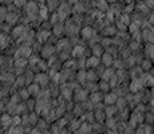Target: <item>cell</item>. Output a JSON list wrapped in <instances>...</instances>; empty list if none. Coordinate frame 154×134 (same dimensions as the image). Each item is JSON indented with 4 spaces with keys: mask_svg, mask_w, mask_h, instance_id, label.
Wrapping results in <instances>:
<instances>
[{
    "mask_svg": "<svg viewBox=\"0 0 154 134\" xmlns=\"http://www.w3.org/2000/svg\"><path fill=\"white\" fill-rule=\"evenodd\" d=\"M0 121H2V126L3 127L10 126L11 125V115L10 114H3L2 118H0Z\"/></svg>",
    "mask_w": 154,
    "mask_h": 134,
    "instance_id": "cell-12",
    "label": "cell"
},
{
    "mask_svg": "<svg viewBox=\"0 0 154 134\" xmlns=\"http://www.w3.org/2000/svg\"><path fill=\"white\" fill-rule=\"evenodd\" d=\"M99 62L103 64V66H106V67H109V66H111L112 64V62H114V56L111 55V54H109V52H103L102 55L99 56Z\"/></svg>",
    "mask_w": 154,
    "mask_h": 134,
    "instance_id": "cell-5",
    "label": "cell"
},
{
    "mask_svg": "<svg viewBox=\"0 0 154 134\" xmlns=\"http://www.w3.org/2000/svg\"><path fill=\"white\" fill-rule=\"evenodd\" d=\"M12 3H14L15 5H16V7L23 8V7H24V5H26V3H27V2H26V0H14Z\"/></svg>",
    "mask_w": 154,
    "mask_h": 134,
    "instance_id": "cell-14",
    "label": "cell"
},
{
    "mask_svg": "<svg viewBox=\"0 0 154 134\" xmlns=\"http://www.w3.org/2000/svg\"><path fill=\"white\" fill-rule=\"evenodd\" d=\"M103 52H105V48H103V47L100 46L99 43H97V44H94V46H91V54H93V55L100 56Z\"/></svg>",
    "mask_w": 154,
    "mask_h": 134,
    "instance_id": "cell-11",
    "label": "cell"
},
{
    "mask_svg": "<svg viewBox=\"0 0 154 134\" xmlns=\"http://www.w3.org/2000/svg\"><path fill=\"white\" fill-rule=\"evenodd\" d=\"M98 63H99V56L91 55L90 58L86 59V67H88V68H94Z\"/></svg>",
    "mask_w": 154,
    "mask_h": 134,
    "instance_id": "cell-9",
    "label": "cell"
},
{
    "mask_svg": "<svg viewBox=\"0 0 154 134\" xmlns=\"http://www.w3.org/2000/svg\"><path fill=\"white\" fill-rule=\"evenodd\" d=\"M38 121H39V120H38V115L35 114V111L34 113H29V114H28V123L34 126V125H36Z\"/></svg>",
    "mask_w": 154,
    "mask_h": 134,
    "instance_id": "cell-13",
    "label": "cell"
},
{
    "mask_svg": "<svg viewBox=\"0 0 154 134\" xmlns=\"http://www.w3.org/2000/svg\"><path fill=\"white\" fill-rule=\"evenodd\" d=\"M95 34H97V31L91 26H85L81 30V32H79V35H81V38L83 40H88L90 38H93Z\"/></svg>",
    "mask_w": 154,
    "mask_h": 134,
    "instance_id": "cell-1",
    "label": "cell"
},
{
    "mask_svg": "<svg viewBox=\"0 0 154 134\" xmlns=\"http://www.w3.org/2000/svg\"><path fill=\"white\" fill-rule=\"evenodd\" d=\"M55 46L54 44H48V43H46L44 46H42V48H40V54H42V56L43 58H46V59H48V58H51V55L55 52ZM44 59V61H46Z\"/></svg>",
    "mask_w": 154,
    "mask_h": 134,
    "instance_id": "cell-2",
    "label": "cell"
},
{
    "mask_svg": "<svg viewBox=\"0 0 154 134\" xmlns=\"http://www.w3.org/2000/svg\"><path fill=\"white\" fill-rule=\"evenodd\" d=\"M103 111H105L106 117H115V114H117L119 110L117 109L115 105H106V107L103 109Z\"/></svg>",
    "mask_w": 154,
    "mask_h": 134,
    "instance_id": "cell-8",
    "label": "cell"
},
{
    "mask_svg": "<svg viewBox=\"0 0 154 134\" xmlns=\"http://www.w3.org/2000/svg\"><path fill=\"white\" fill-rule=\"evenodd\" d=\"M115 101H117V95L115 93H110V91H107V93L103 94V99L102 102H105V105H114Z\"/></svg>",
    "mask_w": 154,
    "mask_h": 134,
    "instance_id": "cell-6",
    "label": "cell"
},
{
    "mask_svg": "<svg viewBox=\"0 0 154 134\" xmlns=\"http://www.w3.org/2000/svg\"><path fill=\"white\" fill-rule=\"evenodd\" d=\"M85 52H86V47L83 44H74L72 48H71V55L74 58H81V56H83Z\"/></svg>",
    "mask_w": 154,
    "mask_h": 134,
    "instance_id": "cell-4",
    "label": "cell"
},
{
    "mask_svg": "<svg viewBox=\"0 0 154 134\" xmlns=\"http://www.w3.org/2000/svg\"><path fill=\"white\" fill-rule=\"evenodd\" d=\"M26 89H27V91H28V94H29V95L35 97V95H36V94L40 91V89H42V87H40V86L38 85L36 82H29Z\"/></svg>",
    "mask_w": 154,
    "mask_h": 134,
    "instance_id": "cell-7",
    "label": "cell"
},
{
    "mask_svg": "<svg viewBox=\"0 0 154 134\" xmlns=\"http://www.w3.org/2000/svg\"><path fill=\"white\" fill-rule=\"evenodd\" d=\"M102 34L103 35H107V36H114L117 34V28L114 26H106V27H102Z\"/></svg>",
    "mask_w": 154,
    "mask_h": 134,
    "instance_id": "cell-10",
    "label": "cell"
},
{
    "mask_svg": "<svg viewBox=\"0 0 154 134\" xmlns=\"http://www.w3.org/2000/svg\"><path fill=\"white\" fill-rule=\"evenodd\" d=\"M141 36L145 43H153V28H149V27H145L141 31Z\"/></svg>",
    "mask_w": 154,
    "mask_h": 134,
    "instance_id": "cell-3",
    "label": "cell"
}]
</instances>
